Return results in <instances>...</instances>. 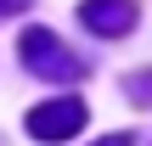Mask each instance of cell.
Instances as JSON below:
<instances>
[{
	"mask_svg": "<svg viewBox=\"0 0 152 146\" xmlns=\"http://www.w3.org/2000/svg\"><path fill=\"white\" fill-rule=\"evenodd\" d=\"M17 56H23V68L28 73H39V79H56V84H73V79H85V62L51 34V28H23V39H17Z\"/></svg>",
	"mask_w": 152,
	"mask_h": 146,
	"instance_id": "cell-1",
	"label": "cell"
},
{
	"mask_svg": "<svg viewBox=\"0 0 152 146\" xmlns=\"http://www.w3.org/2000/svg\"><path fill=\"white\" fill-rule=\"evenodd\" d=\"M85 101L79 96H56V101H39L34 113H28V135L34 141H73L79 129H85Z\"/></svg>",
	"mask_w": 152,
	"mask_h": 146,
	"instance_id": "cell-2",
	"label": "cell"
},
{
	"mask_svg": "<svg viewBox=\"0 0 152 146\" xmlns=\"http://www.w3.org/2000/svg\"><path fill=\"white\" fill-rule=\"evenodd\" d=\"M79 23L90 34H102V39H118V34H130L141 23V6L135 0H85L79 6Z\"/></svg>",
	"mask_w": 152,
	"mask_h": 146,
	"instance_id": "cell-3",
	"label": "cell"
},
{
	"mask_svg": "<svg viewBox=\"0 0 152 146\" xmlns=\"http://www.w3.org/2000/svg\"><path fill=\"white\" fill-rule=\"evenodd\" d=\"M124 96H130L135 107H152V68H141V73H130V84H124Z\"/></svg>",
	"mask_w": 152,
	"mask_h": 146,
	"instance_id": "cell-4",
	"label": "cell"
},
{
	"mask_svg": "<svg viewBox=\"0 0 152 146\" xmlns=\"http://www.w3.org/2000/svg\"><path fill=\"white\" fill-rule=\"evenodd\" d=\"M96 146H130V135H107V141H96Z\"/></svg>",
	"mask_w": 152,
	"mask_h": 146,
	"instance_id": "cell-5",
	"label": "cell"
},
{
	"mask_svg": "<svg viewBox=\"0 0 152 146\" xmlns=\"http://www.w3.org/2000/svg\"><path fill=\"white\" fill-rule=\"evenodd\" d=\"M0 11H23V0H0Z\"/></svg>",
	"mask_w": 152,
	"mask_h": 146,
	"instance_id": "cell-6",
	"label": "cell"
}]
</instances>
